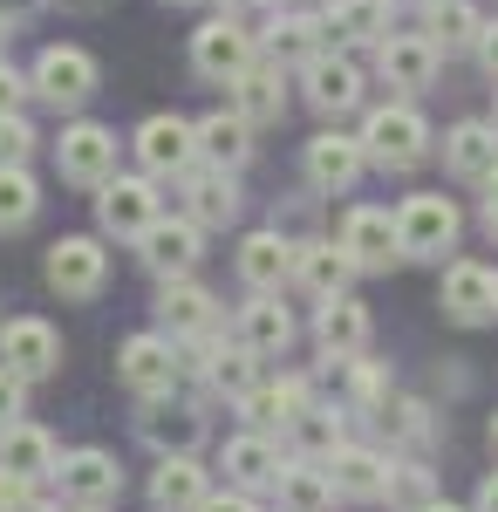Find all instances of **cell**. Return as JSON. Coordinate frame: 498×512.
Returning <instances> with one entry per match:
<instances>
[{"label":"cell","mask_w":498,"mask_h":512,"mask_svg":"<svg viewBox=\"0 0 498 512\" xmlns=\"http://www.w3.org/2000/svg\"><path fill=\"white\" fill-rule=\"evenodd\" d=\"M28 82H35V96L48 110H82L96 96V55L76 48V41H48L35 55V69H28Z\"/></svg>","instance_id":"cell-1"},{"label":"cell","mask_w":498,"mask_h":512,"mask_svg":"<svg viewBox=\"0 0 498 512\" xmlns=\"http://www.w3.org/2000/svg\"><path fill=\"white\" fill-rule=\"evenodd\" d=\"M362 144H369V164L410 171V164L430 158V123L410 103H383V110H369V123H362Z\"/></svg>","instance_id":"cell-2"},{"label":"cell","mask_w":498,"mask_h":512,"mask_svg":"<svg viewBox=\"0 0 498 512\" xmlns=\"http://www.w3.org/2000/svg\"><path fill=\"white\" fill-rule=\"evenodd\" d=\"M253 62H260V35H253L246 21H232V14L205 21V28L192 35V69L205 82H226V89H232V82L246 76Z\"/></svg>","instance_id":"cell-3"},{"label":"cell","mask_w":498,"mask_h":512,"mask_svg":"<svg viewBox=\"0 0 498 512\" xmlns=\"http://www.w3.org/2000/svg\"><path fill=\"white\" fill-rule=\"evenodd\" d=\"M396 226H403V260H444V253L458 246V233H464L458 205H451L444 192L403 198V205H396Z\"/></svg>","instance_id":"cell-4"},{"label":"cell","mask_w":498,"mask_h":512,"mask_svg":"<svg viewBox=\"0 0 498 512\" xmlns=\"http://www.w3.org/2000/svg\"><path fill=\"white\" fill-rule=\"evenodd\" d=\"M164 219V205H157V178H110V185H96V226L110 239H144Z\"/></svg>","instance_id":"cell-5"},{"label":"cell","mask_w":498,"mask_h":512,"mask_svg":"<svg viewBox=\"0 0 498 512\" xmlns=\"http://www.w3.org/2000/svg\"><path fill=\"white\" fill-rule=\"evenodd\" d=\"M130 151H137V164H144L151 178H185L192 164H205L198 123H185V117H144L137 137H130Z\"/></svg>","instance_id":"cell-6"},{"label":"cell","mask_w":498,"mask_h":512,"mask_svg":"<svg viewBox=\"0 0 498 512\" xmlns=\"http://www.w3.org/2000/svg\"><path fill=\"white\" fill-rule=\"evenodd\" d=\"M41 274L48 287L62 294V301H96L103 294V280H110V253H103V239H55L48 246V260H41Z\"/></svg>","instance_id":"cell-7"},{"label":"cell","mask_w":498,"mask_h":512,"mask_svg":"<svg viewBox=\"0 0 498 512\" xmlns=\"http://www.w3.org/2000/svg\"><path fill=\"white\" fill-rule=\"evenodd\" d=\"M342 246L355 253L362 274H389V260H403V226L389 205H355L342 219Z\"/></svg>","instance_id":"cell-8"},{"label":"cell","mask_w":498,"mask_h":512,"mask_svg":"<svg viewBox=\"0 0 498 512\" xmlns=\"http://www.w3.org/2000/svg\"><path fill=\"white\" fill-rule=\"evenodd\" d=\"M0 362H7L14 376L41 383V376H55V369H62V335H55V328H48L41 315L0 321Z\"/></svg>","instance_id":"cell-9"},{"label":"cell","mask_w":498,"mask_h":512,"mask_svg":"<svg viewBox=\"0 0 498 512\" xmlns=\"http://www.w3.org/2000/svg\"><path fill=\"white\" fill-rule=\"evenodd\" d=\"M55 164L69 185H110L116 178V130L103 123H69L62 144H55Z\"/></svg>","instance_id":"cell-10"},{"label":"cell","mask_w":498,"mask_h":512,"mask_svg":"<svg viewBox=\"0 0 498 512\" xmlns=\"http://www.w3.org/2000/svg\"><path fill=\"white\" fill-rule=\"evenodd\" d=\"M198 253H205V226H198L192 212H185V219H157L151 233L137 239V260H144V267H151L157 280L192 274V267H198Z\"/></svg>","instance_id":"cell-11"},{"label":"cell","mask_w":498,"mask_h":512,"mask_svg":"<svg viewBox=\"0 0 498 512\" xmlns=\"http://www.w3.org/2000/svg\"><path fill=\"white\" fill-rule=\"evenodd\" d=\"M301 89H307V103H314L321 117H348V110L362 103V69L348 62L342 48H321L314 62H301Z\"/></svg>","instance_id":"cell-12"},{"label":"cell","mask_w":498,"mask_h":512,"mask_svg":"<svg viewBox=\"0 0 498 512\" xmlns=\"http://www.w3.org/2000/svg\"><path fill=\"white\" fill-rule=\"evenodd\" d=\"M362 171H369V144H362V137L321 130V137L307 144V185H314V192L335 198V192H348V185H355Z\"/></svg>","instance_id":"cell-13"},{"label":"cell","mask_w":498,"mask_h":512,"mask_svg":"<svg viewBox=\"0 0 498 512\" xmlns=\"http://www.w3.org/2000/svg\"><path fill=\"white\" fill-rule=\"evenodd\" d=\"M116 369H123V383L137 396H171V383H178V349H171V335H130L116 349Z\"/></svg>","instance_id":"cell-14"},{"label":"cell","mask_w":498,"mask_h":512,"mask_svg":"<svg viewBox=\"0 0 498 512\" xmlns=\"http://www.w3.org/2000/svg\"><path fill=\"white\" fill-rule=\"evenodd\" d=\"M437 41L430 35H389L383 48H376V76L389 82V89H403V96H417V89H430L437 82Z\"/></svg>","instance_id":"cell-15"},{"label":"cell","mask_w":498,"mask_h":512,"mask_svg":"<svg viewBox=\"0 0 498 512\" xmlns=\"http://www.w3.org/2000/svg\"><path fill=\"white\" fill-rule=\"evenodd\" d=\"M362 274L355 267V253H348L342 239H307V246H294V280H301L314 301H335V294H348V280Z\"/></svg>","instance_id":"cell-16"},{"label":"cell","mask_w":498,"mask_h":512,"mask_svg":"<svg viewBox=\"0 0 498 512\" xmlns=\"http://www.w3.org/2000/svg\"><path fill=\"white\" fill-rule=\"evenodd\" d=\"M444 315L478 328V321L498 315V274H485L478 260H451L444 267Z\"/></svg>","instance_id":"cell-17"},{"label":"cell","mask_w":498,"mask_h":512,"mask_svg":"<svg viewBox=\"0 0 498 512\" xmlns=\"http://www.w3.org/2000/svg\"><path fill=\"white\" fill-rule=\"evenodd\" d=\"M55 485H62V499H76V506H110L116 492H123V472H116L110 451H69L62 472H55Z\"/></svg>","instance_id":"cell-18"},{"label":"cell","mask_w":498,"mask_h":512,"mask_svg":"<svg viewBox=\"0 0 498 512\" xmlns=\"http://www.w3.org/2000/svg\"><path fill=\"white\" fill-rule=\"evenodd\" d=\"M232 110L253 123H280L287 117V76H280V55H260L246 76L232 82Z\"/></svg>","instance_id":"cell-19"},{"label":"cell","mask_w":498,"mask_h":512,"mask_svg":"<svg viewBox=\"0 0 498 512\" xmlns=\"http://www.w3.org/2000/svg\"><path fill=\"white\" fill-rule=\"evenodd\" d=\"M185 198H192L198 226H232L239 219V178H232L226 164H192L185 171Z\"/></svg>","instance_id":"cell-20"},{"label":"cell","mask_w":498,"mask_h":512,"mask_svg":"<svg viewBox=\"0 0 498 512\" xmlns=\"http://www.w3.org/2000/svg\"><path fill=\"white\" fill-rule=\"evenodd\" d=\"M444 164H451V178H471V185H485L498 171V123H478L464 117L451 137H444Z\"/></svg>","instance_id":"cell-21"},{"label":"cell","mask_w":498,"mask_h":512,"mask_svg":"<svg viewBox=\"0 0 498 512\" xmlns=\"http://www.w3.org/2000/svg\"><path fill=\"white\" fill-rule=\"evenodd\" d=\"M0 465L21 472L28 485H41V478L62 472V451H55V437L41 431V424H7L0 431Z\"/></svg>","instance_id":"cell-22"},{"label":"cell","mask_w":498,"mask_h":512,"mask_svg":"<svg viewBox=\"0 0 498 512\" xmlns=\"http://www.w3.org/2000/svg\"><path fill=\"white\" fill-rule=\"evenodd\" d=\"M314 342L335 355V362H355V355L369 349V308L362 301H348V294H335V301H321V321H314Z\"/></svg>","instance_id":"cell-23"},{"label":"cell","mask_w":498,"mask_h":512,"mask_svg":"<svg viewBox=\"0 0 498 512\" xmlns=\"http://www.w3.org/2000/svg\"><path fill=\"white\" fill-rule=\"evenodd\" d=\"M389 7H396V0H335V7H328V41H335V48H383L389 41Z\"/></svg>","instance_id":"cell-24"},{"label":"cell","mask_w":498,"mask_h":512,"mask_svg":"<svg viewBox=\"0 0 498 512\" xmlns=\"http://www.w3.org/2000/svg\"><path fill=\"white\" fill-rule=\"evenodd\" d=\"M328 478H335L342 499H389V458L369 444H342L328 458Z\"/></svg>","instance_id":"cell-25"},{"label":"cell","mask_w":498,"mask_h":512,"mask_svg":"<svg viewBox=\"0 0 498 512\" xmlns=\"http://www.w3.org/2000/svg\"><path fill=\"white\" fill-rule=\"evenodd\" d=\"M205 499H212V492H205V465H198V458L178 451V458L157 465V478H151V506L157 512H205Z\"/></svg>","instance_id":"cell-26"},{"label":"cell","mask_w":498,"mask_h":512,"mask_svg":"<svg viewBox=\"0 0 498 512\" xmlns=\"http://www.w3.org/2000/svg\"><path fill=\"white\" fill-rule=\"evenodd\" d=\"M287 274H294V246L280 233H246L239 239V280H246L253 294H273Z\"/></svg>","instance_id":"cell-27"},{"label":"cell","mask_w":498,"mask_h":512,"mask_svg":"<svg viewBox=\"0 0 498 512\" xmlns=\"http://www.w3.org/2000/svg\"><path fill=\"white\" fill-rule=\"evenodd\" d=\"M253 130H260V123L239 117V110H212V117L198 123V151H205V164H226V171H239V164L253 158Z\"/></svg>","instance_id":"cell-28"},{"label":"cell","mask_w":498,"mask_h":512,"mask_svg":"<svg viewBox=\"0 0 498 512\" xmlns=\"http://www.w3.org/2000/svg\"><path fill=\"white\" fill-rule=\"evenodd\" d=\"M212 308H219V301H212L192 274H178V280L157 287V315H164L171 335H205V328H212Z\"/></svg>","instance_id":"cell-29"},{"label":"cell","mask_w":498,"mask_h":512,"mask_svg":"<svg viewBox=\"0 0 498 512\" xmlns=\"http://www.w3.org/2000/svg\"><path fill=\"white\" fill-rule=\"evenodd\" d=\"M239 342L253 355H287V342H294V315L273 301V294H253L246 308H239Z\"/></svg>","instance_id":"cell-30"},{"label":"cell","mask_w":498,"mask_h":512,"mask_svg":"<svg viewBox=\"0 0 498 512\" xmlns=\"http://www.w3.org/2000/svg\"><path fill=\"white\" fill-rule=\"evenodd\" d=\"M239 410L253 417V431H273V424H280V431H294V424H301L314 403H307V383H301V376H287V383H267V390H253L246 403H239Z\"/></svg>","instance_id":"cell-31"},{"label":"cell","mask_w":498,"mask_h":512,"mask_svg":"<svg viewBox=\"0 0 498 512\" xmlns=\"http://www.w3.org/2000/svg\"><path fill=\"white\" fill-rule=\"evenodd\" d=\"M485 28H492V21H485V14H478L471 0H437V7H430V28H423V35L437 41L444 55H464V48L478 55V41H485Z\"/></svg>","instance_id":"cell-32"},{"label":"cell","mask_w":498,"mask_h":512,"mask_svg":"<svg viewBox=\"0 0 498 512\" xmlns=\"http://www.w3.org/2000/svg\"><path fill=\"white\" fill-rule=\"evenodd\" d=\"M226 478L239 492H253V485H280V451L267 444V431H246L226 444Z\"/></svg>","instance_id":"cell-33"},{"label":"cell","mask_w":498,"mask_h":512,"mask_svg":"<svg viewBox=\"0 0 498 512\" xmlns=\"http://www.w3.org/2000/svg\"><path fill=\"white\" fill-rule=\"evenodd\" d=\"M335 499H342V492H335L328 465H314V458H301V465H280V506H287V512H328Z\"/></svg>","instance_id":"cell-34"},{"label":"cell","mask_w":498,"mask_h":512,"mask_svg":"<svg viewBox=\"0 0 498 512\" xmlns=\"http://www.w3.org/2000/svg\"><path fill=\"white\" fill-rule=\"evenodd\" d=\"M267 48L273 55H301V62H314L321 48H335V41H328V14H280V7H273Z\"/></svg>","instance_id":"cell-35"},{"label":"cell","mask_w":498,"mask_h":512,"mask_svg":"<svg viewBox=\"0 0 498 512\" xmlns=\"http://www.w3.org/2000/svg\"><path fill=\"white\" fill-rule=\"evenodd\" d=\"M41 212V185L28 178V164H0V233H21Z\"/></svg>","instance_id":"cell-36"},{"label":"cell","mask_w":498,"mask_h":512,"mask_svg":"<svg viewBox=\"0 0 498 512\" xmlns=\"http://www.w3.org/2000/svg\"><path fill=\"white\" fill-rule=\"evenodd\" d=\"M205 376H212V390L239 396V403L260 390V383H253V349H246V342H239V349H219L212 362H205Z\"/></svg>","instance_id":"cell-37"},{"label":"cell","mask_w":498,"mask_h":512,"mask_svg":"<svg viewBox=\"0 0 498 512\" xmlns=\"http://www.w3.org/2000/svg\"><path fill=\"white\" fill-rule=\"evenodd\" d=\"M294 437H301V451L314 465H328V458L342 451V417H335V410H307L301 424H294Z\"/></svg>","instance_id":"cell-38"},{"label":"cell","mask_w":498,"mask_h":512,"mask_svg":"<svg viewBox=\"0 0 498 512\" xmlns=\"http://www.w3.org/2000/svg\"><path fill=\"white\" fill-rule=\"evenodd\" d=\"M430 472L423 465H389V506H403V512H423L430 506Z\"/></svg>","instance_id":"cell-39"},{"label":"cell","mask_w":498,"mask_h":512,"mask_svg":"<svg viewBox=\"0 0 498 512\" xmlns=\"http://www.w3.org/2000/svg\"><path fill=\"white\" fill-rule=\"evenodd\" d=\"M383 424L403 437V444H423V437H430V403H417V396H396V403L383 410Z\"/></svg>","instance_id":"cell-40"},{"label":"cell","mask_w":498,"mask_h":512,"mask_svg":"<svg viewBox=\"0 0 498 512\" xmlns=\"http://www.w3.org/2000/svg\"><path fill=\"white\" fill-rule=\"evenodd\" d=\"M28 151H35V123L0 117V164H28Z\"/></svg>","instance_id":"cell-41"},{"label":"cell","mask_w":498,"mask_h":512,"mask_svg":"<svg viewBox=\"0 0 498 512\" xmlns=\"http://www.w3.org/2000/svg\"><path fill=\"white\" fill-rule=\"evenodd\" d=\"M355 410H389V376L376 362H355Z\"/></svg>","instance_id":"cell-42"},{"label":"cell","mask_w":498,"mask_h":512,"mask_svg":"<svg viewBox=\"0 0 498 512\" xmlns=\"http://www.w3.org/2000/svg\"><path fill=\"white\" fill-rule=\"evenodd\" d=\"M21 403H28V376H14V369L0 362V431L21 424Z\"/></svg>","instance_id":"cell-43"},{"label":"cell","mask_w":498,"mask_h":512,"mask_svg":"<svg viewBox=\"0 0 498 512\" xmlns=\"http://www.w3.org/2000/svg\"><path fill=\"white\" fill-rule=\"evenodd\" d=\"M28 89H35V82H28L14 62H7V55H0V117H21V96H28Z\"/></svg>","instance_id":"cell-44"},{"label":"cell","mask_w":498,"mask_h":512,"mask_svg":"<svg viewBox=\"0 0 498 512\" xmlns=\"http://www.w3.org/2000/svg\"><path fill=\"white\" fill-rule=\"evenodd\" d=\"M28 499H35V485H28L21 472H7V465H0V512H21Z\"/></svg>","instance_id":"cell-45"},{"label":"cell","mask_w":498,"mask_h":512,"mask_svg":"<svg viewBox=\"0 0 498 512\" xmlns=\"http://www.w3.org/2000/svg\"><path fill=\"white\" fill-rule=\"evenodd\" d=\"M478 69H485V76L498 82V21L485 28V41H478Z\"/></svg>","instance_id":"cell-46"},{"label":"cell","mask_w":498,"mask_h":512,"mask_svg":"<svg viewBox=\"0 0 498 512\" xmlns=\"http://www.w3.org/2000/svg\"><path fill=\"white\" fill-rule=\"evenodd\" d=\"M485 233L498 239V171H492V178H485Z\"/></svg>","instance_id":"cell-47"},{"label":"cell","mask_w":498,"mask_h":512,"mask_svg":"<svg viewBox=\"0 0 498 512\" xmlns=\"http://www.w3.org/2000/svg\"><path fill=\"white\" fill-rule=\"evenodd\" d=\"M335 0H280V14H328Z\"/></svg>","instance_id":"cell-48"},{"label":"cell","mask_w":498,"mask_h":512,"mask_svg":"<svg viewBox=\"0 0 498 512\" xmlns=\"http://www.w3.org/2000/svg\"><path fill=\"white\" fill-rule=\"evenodd\" d=\"M205 512H253V499H239V492H226V499H205Z\"/></svg>","instance_id":"cell-49"},{"label":"cell","mask_w":498,"mask_h":512,"mask_svg":"<svg viewBox=\"0 0 498 512\" xmlns=\"http://www.w3.org/2000/svg\"><path fill=\"white\" fill-rule=\"evenodd\" d=\"M478 512H498V472L485 478V485H478Z\"/></svg>","instance_id":"cell-50"},{"label":"cell","mask_w":498,"mask_h":512,"mask_svg":"<svg viewBox=\"0 0 498 512\" xmlns=\"http://www.w3.org/2000/svg\"><path fill=\"white\" fill-rule=\"evenodd\" d=\"M0 55H7V14H0Z\"/></svg>","instance_id":"cell-51"},{"label":"cell","mask_w":498,"mask_h":512,"mask_svg":"<svg viewBox=\"0 0 498 512\" xmlns=\"http://www.w3.org/2000/svg\"><path fill=\"white\" fill-rule=\"evenodd\" d=\"M423 512H458V506H437V499H430V506H423Z\"/></svg>","instance_id":"cell-52"},{"label":"cell","mask_w":498,"mask_h":512,"mask_svg":"<svg viewBox=\"0 0 498 512\" xmlns=\"http://www.w3.org/2000/svg\"><path fill=\"white\" fill-rule=\"evenodd\" d=\"M21 512H48V506H41V499H28V506H21Z\"/></svg>","instance_id":"cell-53"},{"label":"cell","mask_w":498,"mask_h":512,"mask_svg":"<svg viewBox=\"0 0 498 512\" xmlns=\"http://www.w3.org/2000/svg\"><path fill=\"white\" fill-rule=\"evenodd\" d=\"M410 7H423V14H430V7H437V0H410Z\"/></svg>","instance_id":"cell-54"},{"label":"cell","mask_w":498,"mask_h":512,"mask_svg":"<svg viewBox=\"0 0 498 512\" xmlns=\"http://www.w3.org/2000/svg\"><path fill=\"white\" fill-rule=\"evenodd\" d=\"M492 451H498V417H492Z\"/></svg>","instance_id":"cell-55"},{"label":"cell","mask_w":498,"mask_h":512,"mask_svg":"<svg viewBox=\"0 0 498 512\" xmlns=\"http://www.w3.org/2000/svg\"><path fill=\"white\" fill-rule=\"evenodd\" d=\"M253 7H280V0H253Z\"/></svg>","instance_id":"cell-56"},{"label":"cell","mask_w":498,"mask_h":512,"mask_svg":"<svg viewBox=\"0 0 498 512\" xmlns=\"http://www.w3.org/2000/svg\"><path fill=\"white\" fill-rule=\"evenodd\" d=\"M171 7H192V0H171Z\"/></svg>","instance_id":"cell-57"},{"label":"cell","mask_w":498,"mask_h":512,"mask_svg":"<svg viewBox=\"0 0 498 512\" xmlns=\"http://www.w3.org/2000/svg\"><path fill=\"white\" fill-rule=\"evenodd\" d=\"M82 512H103V506H82Z\"/></svg>","instance_id":"cell-58"},{"label":"cell","mask_w":498,"mask_h":512,"mask_svg":"<svg viewBox=\"0 0 498 512\" xmlns=\"http://www.w3.org/2000/svg\"><path fill=\"white\" fill-rule=\"evenodd\" d=\"M492 123H498V117H492Z\"/></svg>","instance_id":"cell-59"}]
</instances>
